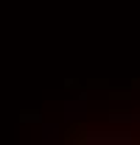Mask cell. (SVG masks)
<instances>
[{"instance_id":"1","label":"cell","mask_w":140,"mask_h":145,"mask_svg":"<svg viewBox=\"0 0 140 145\" xmlns=\"http://www.w3.org/2000/svg\"><path fill=\"white\" fill-rule=\"evenodd\" d=\"M79 142L87 145H121V142H132L129 131H84L79 137Z\"/></svg>"},{"instance_id":"2","label":"cell","mask_w":140,"mask_h":145,"mask_svg":"<svg viewBox=\"0 0 140 145\" xmlns=\"http://www.w3.org/2000/svg\"><path fill=\"white\" fill-rule=\"evenodd\" d=\"M84 114H87L84 95H81L79 101H67V103H65V117H67V120H84Z\"/></svg>"},{"instance_id":"3","label":"cell","mask_w":140,"mask_h":145,"mask_svg":"<svg viewBox=\"0 0 140 145\" xmlns=\"http://www.w3.org/2000/svg\"><path fill=\"white\" fill-rule=\"evenodd\" d=\"M42 142H59V126L56 123H45L42 126Z\"/></svg>"},{"instance_id":"4","label":"cell","mask_w":140,"mask_h":145,"mask_svg":"<svg viewBox=\"0 0 140 145\" xmlns=\"http://www.w3.org/2000/svg\"><path fill=\"white\" fill-rule=\"evenodd\" d=\"M20 120H22V123H36L39 114H36V112H25V114H20Z\"/></svg>"}]
</instances>
